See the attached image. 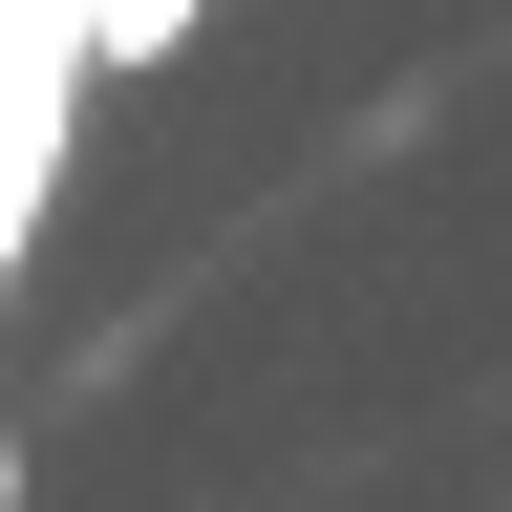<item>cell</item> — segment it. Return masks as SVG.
Segmentation results:
<instances>
[{
    "instance_id": "2",
    "label": "cell",
    "mask_w": 512,
    "mask_h": 512,
    "mask_svg": "<svg viewBox=\"0 0 512 512\" xmlns=\"http://www.w3.org/2000/svg\"><path fill=\"white\" fill-rule=\"evenodd\" d=\"M192 22H214V0H86V64H171Z\"/></svg>"
},
{
    "instance_id": "3",
    "label": "cell",
    "mask_w": 512,
    "mask_h": 512,
    "mask_svg": "<svg viewBox=\"0 0 512 512\" xmlns=\"http://www.w3.org/2000/svg\"><path fill=\"white\" fill-rule=\"evenodd\" d=\"M0 512H22V448H0Z\"/></svg>"
},
{
    "instance_id": "1",
    "label": "cell",
    "mask_w": 512,
    "mask_h": 512,
    "mask_svg": "<svg viewBox=\"0 0 512 512\" xmlns=\"http://www.w3.org/2000/svg\"><path fill=\"white\" fill-rule=\"evenodd\" d=\"M64 107H86V0H0V278L64 192Z\"/></svg>"
}]
</instances>
